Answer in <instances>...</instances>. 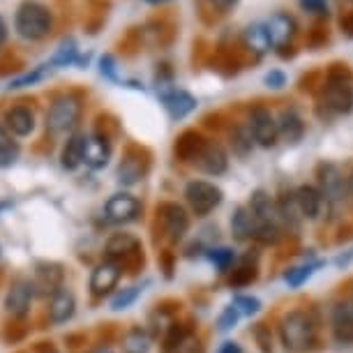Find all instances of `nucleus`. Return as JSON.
Here are the masks:
<instances>
[{
  "mask_svg": "<svg viewBox=\"0 0 353 353\" xmlns=\"http://www.w3.org/2000/svg\"><path fill=\"white\" fill-rule=\"evenodd\" d=\"M106 219L113 224H128L134 222L137 215L141 212V203L137 196L128 194V192H118V194L109 196V201L104 205Z\"/></svg>",
  "mask_w": 353,
  "mask_h": 353,
  "instance_id": "10",
  "label": "nucleus"
},
{
  "mask_svg": "<svg viewBox=\"0 0 353 353\" xmlns=\"http://www.w3.org/2000/svg\"><path fill=\"white\" fill-rule=\"evenodd\" d=\"M217 353H243V349H241V344H236V342H224L219 346Z\"/></svg>",
  "mask_w": 353,
  "mask_h": 353,
  "instance_id": "43",
  "label": "nucleus"
},
{
  "mask_svg": "<svg viewBox=\"0 0 353 353\" xmlns=\"http://www.w3.org/2000/svg\"><path fill=\"white\" fill-rule=\"evenodd\" d=\"M279 339L289 353H305L316 339V323L307 312L293 310L279 321Z\"/></svg>",
  "mask_w": 353,
  "mask_h": 353,
  "instance_id": "1",
  "label": "nucleus"
},
{
  "mask_svg": "<svg viewBox=\"0 0 353 353\" xmlns=\"http://www.w3.org/2000/svg\"><path fill=\"white\" fill-rule=\"evenodd\" d=\"M99 74H102L104 79H109V81H113V83L121 81V77H118L116 58H113L111 53H104V56L99 58Z\"/></svg>",
  "mask_w": 353,
  "mask_h": 353,
  "instance_id": "37",
  "label": "nucleus"
},
{
  "mask_svg": "<svg viewBox=\"0 0 353 353\" xmlns=\"http://www.w3.org/2000/svg\"><path fill=\"white\" fill-rule=\"evenodd\" d=\"M157 219L164 236L173 243L183 241L185 233L190 231V215L181 203H162L157 208Z\"/></svg>",
  "mask_w": 353,
  "mask_h": 353,
  "instance_id": "7",
  "label": "nucleus"
},
{
  "mask_svg": "<svg viewBox=\"0 0 353 353\" xmlns=\"http://www.w3.org/2000/svg\"><path fill=\"white\" fill-rule=\"evenodd\" d=\"M231 233L238 238V241L254 238L256 217H254V212L250 210V205H241V208H236V212L231 215Z\"/></svg>",
  "mask_w": 353,
  "mask_h": 353,
  "instance_id": "26",
  "label": "nucleus"
},
{
  "mask_svg": "<svg viewBox=\"0 0 353 353\" xmlns=\"http://www.w3.org/2000/svg\"><path fill=\"white\" fill-rule=\"evenodd\" d=\"M85 63L88 61L79 58V46L72 37L63 39L61 46H58V49L53 51V56L46 61L49 70H61V68H70V65H85Z\"/></svg>",
  "mask_w": 353,
  "mask_h": 353,
  "instance_id": "24",
  "label": "nucleus"
},
{
  "mask_svg": "<svg viewBox=\"0 0 353 353\" xmlns=\"http://www.w3.org/2000/svg\"><path fill=\"white\" fill-rule=\"evenodd\" d=\"M205 3L210 5V10L219 12V14H226V12H231L241 0H205Z\"/></svg>",
  "mask_w": 353,
  "mask_h": 353,
  "instance_id": "42",
  "label": "nucleus"
},
{
  "mask_svg": "<svg viewBox=\"0 0 353 353\" xmlns=\"http://www.w3.org/2000/svg\"><path fill=\"white\" fill-rule=\"evenodd\" d=\"M111 162V141L109 137L92 132L85 137V148H83V164L92 171L104 169Z\"/></svg>",
  "mask_w": 353,
  "mask_h": 353,
  "instance_id": "16",
  "label": "nucleus"
},
{
  "mask_svg": "<svg viewBox=\"0 0 353 353\" xmlns=\"http://www.w3.org/2000/svg\"><path fill=\"white\" fill-rule=\"evenodd\" d=\"M159 97H162L164 109L173 121H183V118H188L190 113L196 109V97L192 95V92L183 90V88L162 90L159 92Z\"/></svg>",
  "mask_w": 353,
  "mask_h": 353,
  "instance_id": "17",
  "label": "nucleus"
},
{
  "mask_svg": "<svg viewBox=\"0 0 353 353\" xmlns=\"http://www.w3.org/2000/svg\"><path fill=\"white\" fill-rule=\"evenodd\" d=\"M21 157V145L5 128H0V169H10Z\"/></svg>",
  "mask_w": 353,
  "mask_h": 353,
  "instance_id": "30",
  "label": "nucleus"
},
{
  "mask_svg": "<svg viewBox=\"0 0 353 353\" xmlns=\"http://www.w3.org/2000/svg\"><path fill=\"white\" fill-rule=\"evenodd\" d=\"M296 201H298V208H301L303 217L305 219H316L321 215L323 210V194L319 192V188L314 185H301L296 190Z\"/></svg>",
  "mask_w": 353,
  "mask_h": 353,
  "instance_id": "21",
  "label": "nucleus"
},
{
  "mask_svg": "<svg viewBox=\"0 0 353 353\" xmlns=\"http://www.w3.org/2000/svg\"><path fill=\"white\" fill-rule=\"evenodd\" d=\"M123 351L125 353H148L150 351V337L141 328H132L123 337Z\"/></svg>",
  "mask_w": 353,
  "mask_h": 353,
  "instance_id": "31",
  "label": "nucleus"
},
{
  "mask_svg": "<svg viewBox=\"0 0 353 353\" xmlns=\"http://www.w3.org/2000/svg\"><path fill=\"white\" fill-rule=\"evenodd\" d=\"M263 83L268 85V88H272V90H279V88H284V85H286V74H284V72H279V70H270L268 74H265Z\"/></svg>",
  "mask_w": 353,
  "mask_h": 353,
  "instance_id": "41",
  "label": "nucleus"
},
{
  "mask_svg": "<svg viewBox=\"0 0 353 353\" xmlns=\"http://www.w3.org/2000/svg\"><path fill=\"white\" fill-rule=\"evenodd\" d=\"M298 5L314 17H328V0H298Z\"/></svg>",
  "mask_w": 353,
  "mask_h": 353,
  "instance_id": "39",
  "label": "nucleus"
},
{
  "mask_svg": "<svg viewBox=\"0 0 353 353\" xmlns=\"http://www.w3.org/2000/svg\"><path fill=\"white\" fill-rule=\"evenodd\" d=\"M208 259L217 265L219 270H226L233 263L236 254H233V250H229V248H219V250H210L208 252Z\"/></svg>",
  "mask_w": 353,
  "mask_h": 353,
  "instance_id": "38",
  "label": "nucleus"
},
{
  "mask_svg": "<svg viewBox=\"0 0 353 353\" xmlns=\"http://www.w3.org/2000/svg\"><path fill=\"white\" fill-rule=\"evenodd\" d=\"M35 298V286L28 279H14L5 296V310H8L10 316L14 319H23L30 312V303Z\"/></svg>",
  "mask_w": 353,
  "mask_h": 353,
  "instance_id": "11",
  "label": "nucleus"
},
{
  "mask_svg": "<svg viewBox=\"0 0 353 353\" xmlns=\"http://www.w3.org/2000/svg\"><path fill=\"white\" fill-rule=\"evenodd\" d=\"M351 3H353V0H351Z\"/></svg>",
  "mask_w": 353,
  "mask_h": 353,
  "instance_id": "52",
  "label": "nucleus"
},
{
  "mask_svg": "<svg viewBox=\"0 0 353 353\" xmlns=\"http://www.w3.org/2000/svg\"><path fill=\"white\" fill-rule=\"evenodd\" d=\"M44 353H58V351H56V349H51V346H49V349H46Z\"/></svg>",
  "mask_w": 353,
  "mask_h": 353,
  "instance_id": "50",
  "label": "nucleus"
},
{
  "mask_svg": "<svg viewBox=\"0 0 353 353\" xmlns=\"http://www.w3.org/2000/svg\"><path fill=\"white\" fill-rule=\"evenodd\" d=\"M325 106L335 113H349L353 109V77L346 65H332L323 85Z\"/></svg>",
  "mask_w": 353,
  "mask_h": 353,
  "instance_id": "3",
  "label": "nucleus"
},
{
  "mask_svg": "<svg viewBox=\"0 0 353 353\" xmlns=\"http://www.w3.org/2000/svg\"><path fill=\"white\" fill-rule=\"evenodd\" d=\"M248 128L252 132V139L254 143H259L261 148H272L279 139V130H277V118L272 116L268 109L263 106H254L250 111V123Z\"/></svg>",
  "mask_w": 353,
  "mask_h": 353,
  "instance_id": "6",
  "label": "nucleus"
},
{
  "mask_svg": "<svg viewBox=\"0 0 353 353\" xmlns=\"http://www.w3.org/2000/svg\"><path fill=\"white\" fill-rule=\"evenodd\" d=\"M238 316H241V312H238L236 307H226L224 312H222V316H219V321H217V325H219V330H231L233 325L238 323Z\"/></svg>",
  "mask_w": 353,
  "mask_h": 353,
  "instance_id": "40",
  "label": "nucleus"
},
{
  "mask_svg": "<svg viewBox=\"0 0 353 353\" xmlns=\"http://www.w3.org/2000/svg\"><path fill=\"white\" fill-rule=\"evenodd\" d=\"M148 5H164V3H169V0H145Z\"/></svg>",
  "mask_w": 353,
  "mask_h": 353,
  "instance_id": "47",
  "label": "nucleus"
},
{
  "mask_svg": "<svg viewBox=\"0 0 353 353\" xmlns=\"http://www.w3.org/2000/svg\"><path fill=\"white\" fill-rule=\"evenodd\" d=\"M231 145H233V150L238 152V155H248V152L252 150V145H254V141H252V132L250 128L248 130H236V132H231Z\"/></svg>",
  "mask_w": 353,
  "mask_h": 353,
  "instance_id": "35",
  "label": "nucleus"
},
{
  "mask_svg": "<svg viewBox=\"0 0 353 353\" xmlns=\"http://www.w3.org/2000/svg\"><path fill=\"white\" fill-rule=\"evenodd\" d=\"M277 212H279V219H282V226L293 229V231L301 229V222L305 217H303L301 208H298L296 192H293V194H282V199L277 201Z\"/></svg>",
  "mask_w": 353,
  "mask_h": 353,
  "instance_id": "28",
  "label": "nucleus"
},
{
  "mask_svg": "<svg viewBox=\"0 0 353 353\" xmlns=\"http://www.w3.org/2000/svg\"><path fill=\"white\" fill-rule=\"evenodd\" d=\"M81 109V97L74 92H63V95L53 97L49 111H46V130L51 134H68L77 128Z\"/></svg>",
  "mask_w": 353,
  "mask_h": 353,
  "instance_id": "4",
  "label": "nucleus"
},
{
  "mask_svg": "<svg viewBox=\"0 0 353 353\" xmlns=\"http://www.w3.org/2000/svg\"><path fill=\"white\" fill-rule=\"evenodd\" d=\"M349 188H351V192H353V171H351V176H349Z\"/></svg>",
  "mask_w": 353,
  "mask_h": 353,
  "instance_id": "48",
  "label": "nucleus"
},
{
  "mask_svg": "<svg viewBox=\"0 0 353 353\" xmlns=\"http://www.w3.org/2000/svg\"><path fill=\"white\" fill-rule=\"evenodd\" d=\"M3 128L10 132L12 137H30L35 132V113H32L30 106L26 104H14L5 111L3 118Z\"/></svg>",
  "mask_w": 353,
  "mask_h": 353,
  "instance_id": "15",
  "label": "nucleus"
},
{
  "mask_svg": "<svg viewBox=\"0 0 353 353\" xmlns=\"http://www.w3.org/2000/svg\"><path fill=\"white\" fill-rule=\"evenodd\" d=\"M8 208H12V201H0V215H3Z\"/></svg>",
  "mask_w": 353,
  "mask_h": 353,
  "instance_id": "46",
  "label": "nucleus"
},
{
  "mask_svg": "<svg viewBox=\"0 0 353 353\" xmlns=\"http://www.w3.org/2000/svg\"><path fill=\"white\" fill-rule=\"evenodd\" d=\"M243 42H245V46H248L252 53H256V56H263V53H268L272 49L268 30H265V23H252V26H248L245 32H243Z\"/></svg>",
  "mask_w": 353,
  "mask_h": 353,
  "instance_id": "29",
  "label": "nucleus"
},
{
  "mask_svg": "<svg viewBox=\"0 0 353 353\" xmlns=\"http://www.w3.org/2000/svg\"><path fill=\"white\" fill-rule=\"evenodd\" d=\"M277 130H279V139H284L286 143H298L305 134V123H303V118L298 116V111L286 109L279 113Z\"/></svg>",
  "mask_w": 353,
  "mask_h": 353,
  "instance_id": "22",
  "label": "nucleus"
},
{
  "mask_svg": "<svg viewBox=\"0 0 353 353\" xmlns=\"http://www.w3.org/2000/svg\"><path fill=\"white\" fill-rule=\"evenodd\" d=\"M97 353H113V351H111V349H99Z\"/></svg>",
  "mask_w": 353,
  "mask_h": 353,
  "instance_id": "49",
  "label": "nucleus"
},
{
  "mask_svg": "<svg viewBox=\"0 0 353 353\" xmlns=\"http://www.w3.org/2000/svg\"><path fill=\"white\" fill-rule=\"evenodd\" d=\"M141 286L134 284V286H128V289H123V291H118L116 296H113V301H111V312H123V310H128L132 307V305L137 303V298L141 296Z\"/></svg>",
  "mask_w": 353,
  "mask_h": 353,
  "instance_id": "33",
  "label": "nucleus"
},
{
  "mask_svg": "<svg viewBox=\"0 0 353 353\" xmlns=\"http://www.w3.org/2000/svg\"><path fill=\"white\" fill-rule=\"evenodd\" d=\"M316 176H319V192L323 194V201L328 205L342 203L346 185H344V176H342V171H339V166L332 162H323V164H319Z\"/></svg>",
  "mask_w": 353,
  "mask_h": 353,
  "instance_id": "8",
  "label": "nucleus"
},
{
  "mask_svg": "<svg viewBox=\"0 0 353 353\" xmlns=\"http://www.w3.org/2000/svg\"><path fill=\"white\" fill-rule=\"evenodd\" d=\"M196 169L208 173V176H222V173L229 169V155L222 148V143L217 141H205L201 152L194 159Z\"/></svg>",
  "mask_w": 353,
  "mask_h": 353,
  "instance_id": "14",
  "label": "nucleus"
},
{
  "mask_svg": "<svg viewBox=\"0 0 353 353\" xmlns=\"http://www.w3.org/2000/svg\"><path fill=\"white\" fill-rule=\"evenodd\" d=\"M14 30L19 37L30 39V42L49 37V32L53 30L51 10L37 0H23L14 14Z\"/></svg>",
  "mask_w": 353,
  "mask_h": 353,
  "instance_id": "2",
  "label": "nucleus"
},
{
  "mask_svg": "<svg viewBox=\"0 0 353 353\" xmlns=\"http://www.w3.org/2000/svg\"><path fill=\"white\" fill-rule=\"evenodd\" d=\"M143 159L141 155H137L134 150H130L128 155H125V159L121 162V169H118V183L121 185H137L139 181L143 178Z\"/></svg>",
  "mask_w": 353,
  "mask_h": 353,
  "instance_id": "27",
  "label": "nucleus"
},
{
  "mask_svg": "<svg viewBox=\"0 0 353 353\" xmlns=\"http://www.w3.org/2000/svg\"><path fill=\"white\" fill-rule=\"evenodd\" d=\"M342 30L346 32V35H351V37H353V14H349V17H344V19H342Z\"/></svg>",
  "mask_w": 353,
  "mask_h": 353,
  "instance_id": "45",
  "label": "nucleus"
},
{
  "mask_svg": "<svg viewBox=\"0 0 353 353\" xmlns=\"http://www.w3.org/2000/svg\"><path fill=\"white\" fill-rule=\"evenodd\" d=\"M233 307L241 312V314L252 316V314H256V312L261 310V301L254 298V296H236V298H233Z\"/></svg>",
  "mask_w": 353,
  "mask_h": 353,
  "instance_id": "36",
  "label": "nucleus"
},
{
  "mask_svg": "<svg viewBox=\"0 0 353 353\" xmlns=\"http://www.w3.org/2000/svg\"><path fill=\"white\" fill-rule=\"evenodd\" d=\"M49 65H37V68H32L30 72H26V74H19V77H14L10 81V85L8 88L10 90H21V88H28V85H35V83H39V81H44L46 79V74H49Z\"/></svg>",
  "mask_w": 353,
  "mask_h": 353,
  "instance_id": "32",
  "label": "nucleus"
},
{
  "mask_svg": "<svg viewBox=\"0 0 353 353\" xmlns=\"http://www.w3.org/2000/svg\"><path fill=\"white\" fill-rule=\"evenodd\" d=\"M8 32H10L8 23H5V19L0 17V49L5 46V42H8Z\"/></svg>",
  "mask_w": 353,
  "mask_h": 353,
  "instance_id": "44",
  "label": "nucleus"
},
{
  "mask_svg": "<svg viewBox=\"0 0 353 353\" xmlns=\"http://www.w3.org/2000/svg\"><path fill=\"white\" fill-rule=\"evenodd\" d=\"M222 196H224L222 190L208 181H192L188 183V188H185V199H188L190 208L194 210V215L199 217L215 210L217 205L222 203Z\"/></svg>",
  "mask_w": 353,
  "mask_h": 353,
  "instance_id": "5",
  "label": "nucleus"
},
{
  "mask_svg": "<svg viewBox=\"0 0 353 353\" xmlns=\"http://www.w3.org/2000/svg\"><path fill=\"white\" fill-rule=\"evenodd\" d=\"M265 30H268L270 44L275 46V49H284V46L291 44V39L296 37L298 26L293 17L284 14V12H277V14H272L268 21H265Z\"/></svg>",
  "mask_w": 353,
  "mask_h": 353,
  "instance_id": "18",
  "label": "nucleus"
},
{
  "mask_svg": "<svg viewBox=\"0 0 353 353\" xmlns=\"http://www.w3.org/2000/svg\"><path fill=\"white\" fill-rule=\"evenodd\" d=\"M203 143H205V139L199 134V132L188 130L176 139V148H173V152H176V157L183 159V162H194L196 155L203 148Z\"/></svg>",
  "mask_w": 353,
  "mask_h": 353,
  "instance_id": "25",
  "label": "nucleus"
},
{
  "mask_svg": "<svg viewBox=\"0 0 353 353\" xmlns=\"http://www.w3.org/2000/svg\"><path fill=\"white\" fill-rule=\"evenodd\" d=\"M123 277V265L118 261H111V259H106V261L97 263L95 270H92L90 275V293L95 298H104L106 293H111L113 289L118 286Z\"/></svg>",
  "mask_w": 353,
  "mask_h": 353,
  "instance_id": "9",
  "label": "nucleus"
},
{
  "mask_svg": "<svg viewBox=\"0 0 353 353\" xmlns=\"http://www.w3.org/2000/svg\"><path fill=\"white\" fill-rule=\"evenodd\" d=\"M321 263H303V265H296V268H291V270H286V284L293 286V289H298V286H303L307 279L314 275V270L319 268Z\"/></svg>",
  "mask_w": 353,
  "mask_h": 353,
  "instance_id": "34",
  "label": "nucleus"
},
{
  "mask_svg": "<svg viewBox=\"0 0 353 353\" xmlns=\"http://www.w3.org/2000/svg\"><path fill=\"white\" fill-rule=\"evenodd\" d=\"M330 325L337 342L353 344V303H337L330 312Z\"/></svg>",
  "mask_w": 353,
  "mask_h": 353,
  "instance_id": "19",
  "label": "nucleus"
},
{
  "mask_svg": "<svg viewBox=\"0 0 353 353\" xmlns=\"http://www.w3.org/2000/svg\"><path fill=\"white\" fill-rule=\"evenodd\" d=\"M83 148H85V134L81 132H74V134L68 137V141L63 143L61 150V164L63 169L74 171L83 164Z\"/></svg>",
  "mask_w": 353,
  "mask_h": 353,
  "instance_id": "23",
  "label": "nucleus"
},
{
  "mask_svg": "<svg viewBox=\"0 0 353 353\" xmlns=\"http://www.w3.org/2000/svg\"><path fill=\"white\" fill-rule=\"evenodd\" d=\"M104 252L111 261H118L123 265V263H130L132 259L141 256V243H139V238H134L132 233H113L104 245Z\"/></svg>",
  "mask_w": 353,
  "mask_h": 353,
  "instance_id": "12",
  "label": "nucleus"
},
{
  "mask_svg": "<svg viewBox=\"0 0 353 353\" xmlns=\"http://www.w3.org/2000/svg\"><path fill=\"white\" fill-rule=\"evenodd\" d=\"M0 256H3V248H0Z\"/></svg>",
  "mask_w": 353,
  "mask_h": 353,
  "instance_id": "51",
  "label": "nucleus"
},
{
  "mask_svg": "<svg viewBox=\"0 0 353 353\" xmlns=\"http://www.w3.org/2000/svg\"><path fill=\"white\" fill-rule=\"evenodd\" d=\"M63 279H65L63 265L42 261L35 265L32 286H35V293H39V296H56V293L63 289Z\"/></svg>",
  "mask_w": 353,
  "mask_h": 353,
  "instance_id": "13",
  "label": "nucleus"
},
{
  "mask_svg": "<svg viewBox=\"0 0 353 353\" xmlns=\"http://www.w3.org/2000/svg\"><path fill=\"white\" fill-rule=\"evenodd\" d=\"M77 312V298L74 293L68 291V289H61L56 296H51V303H49V316H51V323L61 325V323H68Z\"/></svg>",
  "mask_w": 353,
  "mask_h": 353,
  "instance_id": "20",
  "label": "nucleus"
}]
</instances>
